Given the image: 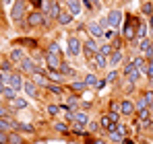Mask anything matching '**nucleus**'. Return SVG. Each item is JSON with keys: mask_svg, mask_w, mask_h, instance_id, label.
Instances as JSON below:
<instances>
[{"mask_svg": "<svg viewBox=\"0 0 153 144\" xmlns=\"http://www.w3.org/2000/svg\"><path fill=\"white\" fill-rule=\"evenodd\" d=\"M103 87H105V78H103V80H97V84H95V89H97V91H102Z\"/></svg>", "mask_w": 153, "mask_h": 144, "instance_id": "59", "label": "nucleus"}, {"mask_svg": "<svg viewBox=\"0 0 153 144\" xmlns=\"http://www.w3.org/2000/svg\"><path fill=\"white\" fill-rule=\"evenodd\" d=\"M46 51L56 54V56H62V49H60V43H58V41H50V43H48V48H46Z\"/></svg>", "mask_w": 153, "mask_h": 144, "instance_id": "32", "label": "nucleus"}, {"mask_svg": "<svg viewBox=\"0 0 153 144\" xmlns=\"http://www.w3.org/2000/svg\"><path fill=\"white\" fill-rule=\"evenodd\" d=\"M124 60V54H122V49H114L112 54H110V58H108V66H118L120 62Z\"/></svg>", "mask_w": 153, "mask_h": 144, "instance_id": "17", "label": "nucleus"}, {"mask_svg": "<svg viewBox=\"0 0 153 144\" xmlns=\"http://www.w3.org/2000/svg\"><path fill=\"white\" fill-rule=\"evenodd\" d=\"M120 113H122L124 118H130V115H134V103H132V101H128V99L120 101Z\"/></svg>", "mask_w": 153, "mask_h": 144, "instance_id": "14", "label": "nucleus"}, {"mask_svg": "<svg viewBox=\"0 0 153 144\" xmlns=\"http://www.w3.org/2000/svg\"><path fill=\"white\" fill-rule=\"evenodd\" d=\"M13 66H15V64L10 62V58H8V60H6V58L0 60V70L2 72H13Z\"/></svg>", "mask_w": 153, "mask_h": 144, "instance_id": "35", "label": "nucleus"}, {"mask_svg": "<svg viewBox=\"0 0 153 144\" xmlns=\"http://www.w3.org/2000/svg\"><path fill=\"white\" fill-rule=\"evenodd\" d=\"M147 33H149V27H147L145 23H139V25H137V39H134V41H139V39L147 37Z\"/></svg>", "mask_w": 153, "mask_h": 144, "instance_id": "30", "label": "nucleus"}, {"mask_svg": "<svg viewBox=\"0 0 153 144\" xmlns=\"http://www.w3.org/2000/svg\"><path fill=\"white\" fill-rule=\"evenodd\" d=\"M145 101H147V105H149V111H153V91H145Z\"/></svg>", "mask_w": 153, "mask_h": 144, "instance_id": "44", "label": "nucleus"}, {"mask_svg": "<svg viewBox=\"0 0 153 144\" xmlns=\"http://www.w3.org/2000/svg\"><path fill=\"white\" fill-rule=\"evenodd\" d=\"M27 17V0H15V4L10 6V19L15 23H21Z\"/></svg>", "mask_w": 153, "mask_h": 144, "instance_id": "1", "label": "nucleus"}, {"mask_svg": "<svg viewBox=\"0 0 153 144\" xmlns=\"http://www.w3.org/2000/svg\"><path fill=\"white\" fill-rule=\"evenodd\" d=\"M46 109H48V115H52V118H58V115H60V111H62L58 103H50Z\"/></svg>", "mask_w": 153, "mask_h": 144, "instance_id": "33", "label": "nucleus"}, {"mask_svg": "<svg viewBox=\"0 0 153 144\" xmlns=\"http://www.w3.org/2000/svg\"><path fill=\"white\" fill-rule=\"evenodd\" d=\"M145 76L153 80V58H147V70H145Z\"/></svg>", "mask_w": 153, "mask_h": 144, "instance_id": "42", "label": "nucleus"}, {"mask_svg": "<svg viewBox=\"0 0 153 144\" xmlns=\"http://www.w3.org/2000/svg\"><path fill=\"white\" fill-rule=\"evenodd\" d=\"M15 130H17V132H21V134H35V132H37L33 123H25V121H17Z\"/></svg>", "mask_w": 153, "mask_h": 144, "instance_id": "18", "label": "nucleus"}, {"mask_svg": "<svg viewBox=\"0 0 153 144\" xmlns=\"http://www.w3.org/2000/svg\"><path fill=\"white\" fill-rule=\"evenodd\" d=\"M108 118H110V121L118 123L120 121V111H108Z\"/></svg>", "mask_w": 153, "mask_h": 144, "instance_id": "48", "label": "nucleus"}, {"mask_svg": "<svg viewBox=\"0 0 153 144\" xmlns=\"http://www.w3.org/2000/svg\"><path fill=\"white\" fill-rule=\"evenodd\" d=\"M19 68H21V72H27V74H33V72H37V62L33 60V58H29V56H25L21 62H19Z\"/></svg>", "mask_w": 153, "mask_h": 144, "instance_id": "7", "label": "nucleus"}, {"mask_svg": "<svg viewBox=\"0 0 153 144\" xmlns=\"http://www.w3.org/2000/svg\"><path fill=\"white\" fill-rule=\"evenodd\" d=\"M71 132H73L75 136H85V134H87V132L83 130V126H79V123H75V121L71 123Z\"/></svg>", "mask_w": 153, "mask_h": 144, "instance_id": "38", "label": "nucleus"}, {"mask_svg": "<svg viewBox=\"0 0 153 144\" xmlns=\"http://www.w3.org/2000/svg\"><path fill=\"white\" fill-rule=\"evenodd\" d=\"M114 51V48H112V43H100V54H103L105 58H110V54Z\"/></svg>", "mask_w": 153, "mask_h": 144, "instance_id": "37", "label": "nucleus"}, {"mask_svg": "<svg viewBox=\"0 0 153 144\" xmlns=\"http://www.w3.org/2000/svg\"><path fill=\"white\" fill-rule=\"evenodd\" d=\"M85 128H87V132H89V134H95V132H100V130H102L97 121H87V126H85Z\"/></svg>", "mask_w": 153, "mask_h": 144, "instance_id": "40", "label": "nucleus"}, {"mask_svg": "<svg viewBox=\"0 0 153 144\" xmlns=\"http://www.w3.org/2000/svg\"><path fill=\"white\" fill-rule=\"evenodd\" d=\"M48 91H50L52 95H56V97H62V95H64V84H58V82H50V84H48Z\"/></svg>", "mask_w": 153, "mask_h": 144, "instance_id": "27", "label": "nucleus"}, {"mask_svg": "<svg viewBox=\"0 0 153 144\" xmlns=\"http://www.w3.org/2000/svg\"><path fill=\"white\" fill-rule=\"evenodd\" d=\"M2 2H4V4H6V6H8V4H10V0H2Z\"/></svg>", "mask_w": 153, "mask_h": 144, "instance_id": "62", "label": "nucleus"}, {"mask_svg": "<svg viewBox=\"0 0 153 144\" xmlns=\"http://www.w3.org/2000/svg\"><path fill=\"white\" fill-rule=\"evenodd\" d=\"M85 27H87V31H89V35H91V37H95V39H100V37H103V29L100 27V23L91 21V23H87Z\"/></svg>", "mask_w": 153, "mask_h": 144, "instance_id": "15", "label": "nucleus"}, {"mask_svg": "<svg viewBox=\"0 0 153 144\" xmlns=\"http://www.w3.org/2000/svg\"><path fill=\"white\" fill-rule=\"evenodd\" d=\"M112 48L114 49H122V37H114V39H112Z\"/></svg>", "mask_w": 153, "mask_h": 144, "instance_id": "49", "label": "nucleus"}, {"mask_svg": "<svg viewBox=\"0 0 153 144\" xmlns=\"http://www.w3.org/2000/svg\"><path fill=\"white\" fill-rule=\"evenodd\" d=\"M116 80H118V72L110 70V72H108V76H105V82H116Z\"/></svg>", "mask_w": 153, "mask_h": 144, "instance_id": "47", "label": "nucleus"}, {"mask_svg": "<svg viewBox=\"0 0 153 144\" xmlns=\"http://www.w3.org/2000/svg\"><path fill=\"white\" fill-rule=\"evenodd\" d=\"M27 2H29V4H31L35 10H39V8L44 6V0H27Z\"/></svg>", "mask_w": 153, "mask_h": 144, "instance_id": "51", "label": "nucleus"}, {"mask_svg": "<svg viewBox=\"0 0 153 144\" xmlns=\"http://www.w3.org/2000/svg\"><path fill=\"white\" fill-rule=\"evenodd\" d=\"M139 109H149V105H147V101H145V97H141L137 103H134V111H139Z\"/></svg>", "mask_w": 153, "mask_h": 144, "instance_id": "43", "label": "nucleus"}, {"mask_svg": "<svg viewBox=\"0 0 153 144\" xmlns=\"http://www.w3.org/2000/svg\"><path fill=\"white\" fill-rule=\"evenodd\" d=\"M0 99H2V95H0Z\"/></svg>", "mask_w": 153, "mask_h": 144, "instance_id": "64", "label": "nucleus"}, {"mask_svg": "<svg viewBox=\"0 0 153 144\" xmlns=\"http://www.w3.org/2000/svg\"><path fill=\"white\" fill-rule=\"evenodd\" d=\"M141 12H143L145 17H153V2H143Z\"/></svg>", "mask_w": 153, "mask_h": 144, "instance_id": "36", "label": "nucleus"}, {"mask_svg": "<svg viewBox=\"0 0 153 144\" xmlns=\"http://www.w3.org/2000/svg\"><path fill=\"white\" fill-rule=\"evenodd\" d=\"M13 109H8V105H2L0 103V118H13Z\"/></svg>", "mask_w": 153, "mask_h": 144, "instance_id": "41", "label": "nucleus"}, {"mask_svg": "<svg viewBox=\"0 0 153 144\" xmlns=\"http://www.w3.org/2000/svg\"><path fill=\"white\" fill-rule=\"evenodd\" d=\"M100 128H102L103 132H114V130H116V123L110 121L108 113H105V115H102V120H100Z\"/></svg>", "mask_w": 153, "mask_h": 144, "instance_id": "21", "label": "nucleus"}, {"mask_svg": "<svg viewBox=\"0 0 153 144\" xmlns=\"http://www.w3.org/2000/svg\"><path fill=\"white\" fill-rule=\"evenodd\" d=\"M8 58H10V62H13V64H19V62L25 58V51H23V48H21V46H19V48L10 49V56H8Z\"/></svg>", "mask_w": 153, "mask_h": 144, "instance_id": "20", "label": "nucleus"}, {"mask_svg": "<svg viewBox=\"0 0 153 144\" xmlns=\"http://www.w3.org/2000/svg\"><path fill=\"white\" fill-rule=\"evenodd\" d=\"M44 19H46V15H44L42 10H31V12L25 17L23 27H27V29H37V27H44Z\"/></svg>", "mask_w": 153, "mask_h": 144, "instance_id": "2", "label": "nucleus"}, {"mask_svg": "<svg viewBox=\"0 0 153 144\" xmlns=\"http://www.w3.org/2000/svg\"><path fill=\"white\" fill-rule=\"evenodd\" d=\"M15 126H17V121L13 118H0V132H10V130H15Z\"/></svg>", "mask_w": 153, "mask_h": 144, "instance_id": "19", "label": "nucleus"}, {"mask_svg": "<svg viewBox=\"0 0 153 144\" xmlns=\"http://www.w3.org/2000/svg\"><path fill=\"white\" fill-rule=\"evenodd\" d=\"M124 91H126V93L134 91V82H128V80H126V84H124Z\"/></svg>", "mask_w": 153, "mask_h": 144, "instance_id": "58", "label": "nucleus"}, {"mask_svg": "<svg viewBox=\"0 0 153 144\" xmlns=\"http://www.w3.org/2000/svg\"><path fill=\"white\" fill-rule=\"evenodd\" d=\"M44 62L48 66V70H58L60 64L64 62L62 56H56V54H50V51H44Z\"/></svg>", "mask_w": 153, "mask_h": 144, "instance_id": "5", "label": "nucleus"}, {"mask_svg": "<svg viewBox=\"0 0 153 144\" xmlns=\"http://www.w3.org/2000/svg\"><path fill=\"white\" fill-rule=\"evenodd\" d=\"M8 109H13V111L29 109V105H27V99H23V97H15V99H10V101H8Z\"/></svg>", "mask_w": 153, "mask_h": 144, "instance_id": "12", "label": "nucleus"}, {"mask_svg": "<svg viewBox=\"0 0 153 144\" xmlns=\"http://www.w3.org/2000/svg\"><path fill=\"white\" fill-rule=\"evenodd\" d=\"M105 134H108V140H110V142H122V140H124V136H122L118 130H114V132H105Z\"/></svg>", "mask_w": 153, "mask_h": 144, "instance_id": "34", "label": "nucleus"}, {"mask_svg": "<svg viewBox=\"0 0 153 144\" xmlns=\"http://www.w3.org/2000/svg\"><path fill=\"white\" fill-rule=\"evenodd\" d=\"M44 15L48 17V19H52V21H56L58 19V15H60V4H58V0H44Z\"/></svg>", "mask_w": 153, "mask_h": 144, "instance_id": "3", "label": "nucleus"}, {"mask_svg": "<svg viewBox=\"0 0 153 144\" xmlns=\"http://www.w3.org/2000/svg\"><path fill=\"white\" fill-rule=\"evenodd\" d=\"M151 41H153V29H151Z\"/></svg>", "mask_w": 153, "mask_h": 144, "instance_id": "63", "label": "nucleus"}, {"mask_svg": "<svg viewBox=\"0 0 153 144\" xmlns=\"http://www.w3.org/2000/svg\"><path fill=\"white\" fill-rule=\"evenodd\" d=\"M103 37H105L108 41H112V39L116 37V29H112V27H110V29H105V31H103Z\"/></svg>", "mask_w": 153, "mask_h": 144, "instance_id": "46", "label": "nucleus"}, {"mask_svg": "<svg viewBox=\"0 0 153 144\" xmlns=\"http://www.w3.org/2000/svg\"><path fill=\"white\" fill-rule=\"evenodd\" d=\"M87 144H108V140H103V138H87Z\"/></svg>", "mask_w": 153, "mask_h": 144, "instance_id": "52", "label": "nucleus"}, {"mask_svg": "<svg viewBox=\"0 0 153 144\" xmlns=\"http://www.w3.org/2000/svg\"><path fill=\"white\" fill-rule=\"evenodd\" d=\"M23 91L27 93V97L29 99H39V87L33 82V80H23Z\"/></svg>", "mask_w": 153, "mask_h": 144, "instance_id": "9", "label": "nucleus"}, {"mask_svg": "<svg viewBox=\"0 0 153 144\" xmlns=\"http://www.w3.org/2000/svg\"><path fill=\"white\" fill-rule=\"evenodd\" d=\"M116 130H118V132H120V134H122V136H126V128H124V126H122V123H120V121H118V123H116Z\"/></svg>", "mask_w": 153, "mask_h": 144, "instance_id": "57", "label": "nucleus"}, {"mask_svg": "<svg viewBox=\"0 0 153 144\" xmlns=\"http://www.w3.org/2000/svg\"><path fill=\"white\" fill-rule=\"evenodd\" d=\"M137 46H139V51L143 54V58H153V41H151V37L139 39Z\"/></svg>", "mask_w": 153, "mask_h": 144, "instance_id": "6", "label": "nucleus"}, {"mask_svg": "<svg viewBox=\"0 0 153 144\" xmlns=\"http://www.w3.org/2000/svg\"><path fill=\"white\" fill-rule=\"evenodd\" d=\"M66 10L73 15V17H79L83 12V4L81 0H66Z\"/></svg>", "mask_w": 153, "mask_h": 144, "instance_id": "13", "label": "nucleus"}, {"mask_svg": "<svg viewBox=\"0 0 153 144\" xmlns=\"http://www.w3.org/2000/svg\"><path fill=\"white\" fill-rule=\"evenodd\" d=\"M122 142H124V144H134L132 140H130V138H126V136H124V140H122Z\"/></svg>", "mask_w": 153, "mask_h": 144, "instance_id": "60", "label": "nucleus"}, {"mask_svg": "<svg viewBox=\"0 0 153 144\" xmlns=\"http://www.w3.org/2000/svg\"><path fill=\"white\" fill-rule=\"evenodd\" d=\"M0 95L4 97L6 101H10V99H15L17 97V89L15 87H10V84H4V89H2V93Z\"/></svg>", "mask_w": 153, "mask_h": 144, "instance_id": "26", "label": "nucleus"}, {"mask_svg": "<svg viewBox=\"0 0 153 144\" xmlns=\"http://www.w3.org/2000/svg\"><path fill=\"white\" fill-rule=\"evenodd\" d=\"M89 62H91V66H93V68H97V70H105V68H108V58H105L103 54H100V51H97Z\"/></svg>", "mask_w": 153, "mask_h": 144, "instance_id": "11", "label": "nucleus"}, {"mask_svg": "<svg viewBox=\"0 0 153 144\" xmlns=\"http://www.w3.org/2000/svg\"><path fill=\"white\" fill-rule=\"evenodd\" d=\"M8 144H25L23 134L17 132V130H10V132H8Z\"/></svg>", "mask_w": 153, "mask_h": 144, "instance_id": "22", "label": "nucleus"}, {"mask_svg": "<svg viewBox=\"0 0 153 144\" xmlns=\"http://www.w3.org/2000/svg\"><path fill=\"white\" fill-rule=\"evenodd\" d=\"M81 51H83V41H81L76 35H71V37H68V56L75 58Z\"/></svg>", "mask_w": 153, "mask_h": 144, "instance_id": "8", "label": "nucleus"}, {"mask_svg": "<svg viewBox=\"0 0 153 144\" xmlns=\"http://www.w3.org/2000/svg\"><path fill=\"white\" fill-rule=\"evenodd\" d=\"M105 19H108V25L112 29H116V27H120V23H122V12L120 10H110L105 15Z\"/></svg>", "mask_w": 153, "mask_h": 144, "instance_id": "10", "label": "nucleus"}, {"mask_svg": "<svg viewBox=\"0 0 153 144\" xmlns=\"http://www.w3.org/2000/svg\"><path fill=\"white\" fill-rule=\"evenodd\" d=\"M97 51H100V43H97V39H95V37H89L87 41H83V54H85V58H87V60H91Z\"/></svg>", "mask_w": 153, "mask_h": 144, "instance_id": "4", "label": "nucleus"}, {"mask_svg": "<svg viewBox=\"0 0 153 144\" xmlns=\"http://www.w3.org/2000/svg\"><path fill=\"white\" fill-rule=\"evenodd\" d=\"M58 72H60L62 76H76V70L68 64V62H62V64H60V68H58Z\"/></svg>", "mask_w": 153, "mask_h": 144, "instance_id": "23", "label": "nucleus"}, {"mask_svg": "<svg viewBox=\"0 0 153 144\" xmlns=\"http://www.w3.org/2000/svg\"><path fill=\"white\" fill-rule=\"evenodd\" d=\"M100 27H102L103 31H105V29H110V25H108V19H105V17H102V19H100Z\"/></svg>", "mask_w": 153, "mask_h": 144, "instance_id": "56", "label": "nucleus"}, {"mask_svg": "<svg viewBox=\"0 0 153 144\" xmlns=\"http://www.w3.org/2000/svg\"><path fill=\"white\" fill-rule=\"evenodd\" d=\"M73 21H75V17H73L68 10H60V15H58V19H56V23L60 25V27H68Z\"/></svg>", "mask_w": 153, "mask_h": 144, "instance_id": "16", "label": "nucleus"}, {"mask_svg": "<svg viewBox=\"0 0 153 144\" xmlns=\"http://www.w3.org/2000/svg\"><path fill=\"white\" fill-rule=\"evenodd\" d=\"M137 115H139V120H147L149 118V109H139V111H134Z\"/></svg>", "mask_w": 153, "mask_h": 144, "instance_id": "50", "label": "nucleus"}, {"mask_svg": "<svg viewBox=\"0 0 153 144\" xmlns=\"http://www.w3.org/2000/svg\"><path fill=\"white\" fill-rule=\"evenodd\" d=\"M83 80H85V84H87V87H95V84H97V76H95V72L87 74V76H85Z\"/></svg>", "mask_w": 153, "mask_h": 144, "instance_id": "39", "label": "nucleus"}, {"mask_svg": "<svg viewBox=\"0 0 153 144\" xmlns=\"http://www.w3.org/2000/svg\"><path fill=\"white\" fill-rule=\"evenodd\" d=\"M108 107H110V111H120V103L118 101H110Z\"/></svg>", "mask_w": 153, "mask_h": 144, "instance_id": "53", "label": "nucleus"}, {"mask_svg": "<svg viewBox=\"0 0 153 144\" xmlns=\"http://www.w3.org/2000/svg\"><path fill=\"white\" fill-rule=\"evenodd\" d=\"M0 144H8V132H0Z\"/></svg>", "mask_w": 153, "mask_h": 144, "instance_id": "55", "label": "nucleus"}, {"mask_svg": "<svg viewBox=\"0 0 153 144\" xmlns=\"http://www.w3.org/2000/svg\"><path fill=\"white\" fill-rule=\"evenodd\" d=\"M68 89L75 91V93H83V91L87 89V84H85V80H73V82L68 84Z\"/></svg>", "mask_w": 153, "mask_h": 144, "instance_id": "29", "label": "nucleus"}, {"mask_svg": "<svg viewBox=\"0 0 153 144\" xmlns=\"http://www.w3.org/2000/svg\"><path fill=\"white\" fill-rule=\"evenodd\" d=\"M75 123H79V126H87V121H89V118H87V113L85 111H75Z\"/></svg>", "mask_w": 153, "mask_h": 144, "instance_id": "31", "label": "nucleus"}, {"mask_svg": "<svg viewBox=\"0 0 153 144\" xmlns=\"http://www.w3.org/2000/svg\"><path fill=\"white\" fill-rule=\"evenodd\" d=\"M48 80H50V82H58V84H62V82H64V76H62L58 70H48Z\"/></svg>", "mask_w": 153, "mask_h": 144, "instance_id": "28", "label": "nucleus"}, {"mask_svg": "<svg viewBox=\"0 0 153 144\" xmlns=\"http://www.w3.org/2000/svg\"><path fill=\"white\" fill-rule=\"evenodd\" d=\"M2 89H4V82H2V80H0V93H2Z\"/></svg>", "mask_w": 153, "mask_h": 144, "instance_id": "61", "label": "nucleus"}, {"mask_svg": "<svg viewBox=\"0 0 153 144\" xmlns=\"http://www.w3.org/2000/svg\"><path fill=\"white\" fill-rule=\"evenodd\" d=\"M89 4H91L95 10H102V0H89Z\"/></svg>", "mask_w": 153, "mask_h": 144, "instance_id": "54", "label": "nucleus"}, {"mask_svg": "<svg viewBox=\"0 0 153 144\" xmlns=\"http://www.w3.org/2000/svg\"><path fill=\"white\" fill-rule=\"evenodd\" d=\"M52 128H54V132H58V134H68V132H71V126H68L66 121H62V120H58Z\"/></svg>", "mask_w": 153, "mask_h": 144, "instance_id": "24", "label": "nucleus"}, {"mask_svg": "<svg viewBox=\"0 0 153 144\" xmlns=\"http://www.w3.org/2000/svg\"><path fill=\"white\" fill-rule=\"evenodd\" d=\"M13 43H17V46H27V48H37V39H33V37H21V39H15Z\"/></svg>", "mask_w": 153, "mask_h": 144, "instance_id": "25", "label": "nucleus"}, {"mask_svg": "<svg viewBox=\"0 0 153 144\" xmlns=\"http://www.w3.org/2000/svg\"><path fill=\"white\" fill-rule=\"evenodd\" d=\"M66 105H68V107H76V105H79V93L68 97V99H66Z\"/></svg>", "mask_w": 153, "mask_h": 144, "instance_id": "45", "label": "nucleus"}]
</instances>
